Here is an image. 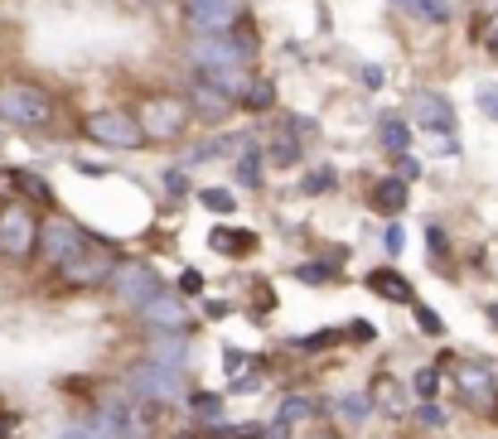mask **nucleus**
I'll return each instance as SVG.
<instances>
[{"instance_id": "f257e3e1", "label": "nucleus", "mask_w": 498, "mask_h": 439, "mask_svg": "<svg viewBox=\"0 0 498 439\" xmlns=\"http://www.w3.org/2000/svg\"><path fill=\"white\" fill-rule=\"evenodd\" d=\"M0 121L20 130H44L54 121V97L39 82H0Z\"/></svg>"}, {"instance_id": "f03ea898", "label": "nucleus", "mask_w": 498, "mask_h": 439, "mask_svg": "<svg viewBox=\"0 0 498 439\" xmlns=\"http://www.w3.org/2000/svg\"><path fill=\"white\" fill-rule=\"evenodd\" d=\"M136 121L146 140H174L189 126V102L180 92H146L136 106Z\"/></svg>"}, {"instance_id": "7ed1b4c3", "label": "nucleus", "mask_w": 498, "mask_h": 439, "mask_svg": "<svg viewBox=\"0 0 498 439\" xmlns=\"http://www.w3.org/2000/svg\"><path fill=\"white\" fill-rule=\"evenodd\" d=\"M34 246H39V218L20 198L0 203V252L25 261V256H34Z\"/></svg>"}, {"instance_id": "20e7f679", "label": "nucleus", "mask_w": 498, "mask_h": 439, "mask_svg": "<svg viewBox=\"0 0 498 439\" xmlns=\"http://www.w3.org/2000/svg\"><path fill=\"white\" fill-rule=\"evenodd\" d=\"M194 63L198 73H213V68H247L252 63V39L247 34H204L194 44Z\"/></svg>"}, {"instance_id": "39448f33", "label": "nucleus", "mask_w": 498, "mask_h": 439, "mask_svg": "<svg viewBox=\"0 0 498 439\" xmlns=\"http://www.w3.org/2000/svg\"><path fill=\"white\" fill-rule=\"evenodd\" d=\"M247 0H184V20L198 34H228L242 25Z\"/></svg>"}, {"instance_id": "423d86ee", "label": "nucleus", "mask_w": 498, "mask_h": 439, "mask_svg": "<svg viewBox=\"0 0 498 439\" xmlns=\"http://www.w3.org/2000/svg\"><path fill=\"white\" fill-rule=\"evenodd\" d=\"M82 136L97 140V145H116V150H136L140 140V121L126 112H92L88 121H82Z\"/></svg>"}, {"instance_id": "0eeeda50", "label": "nucleus", "mask_w": 498, "mask_h": 439, "mask_svg": "<svg viewBox=\"0 0 498 439\" xmlns=\"http://www.w3.org/2000/svg\"><path fill=\"white\" fill-rule=\"evenodd\" d=\"M82 246H88V236H82L78 222L58 218V222H49V228H39V246H34V252H44V256H49V266L58 270V266H68Z\"/></svg>"}, {"instance_id": "6e6552de", "label": "nucleus", "mask_w": 498, "mask_h": 439, "mask_svg": "<svg viewBox=\"0 0 498 439\" xmlns=\"http://www.w3.org/2000/svg\"><path fill=\"white\" fill-rule=\"evenodd\" d=\"M131 396L136 401H174L180 396V372H170L160 362H140V367H131Z\"/></svg>"}, {"instance_id": "1a4fd4ad", "label": "nucleus", "mask_w": 498, "mask_h": 439, "mask_svg": "<svg viewBox=\"0 0 498 439\" xmlns=\"http://www.w3.org/2000/svg\"><path fill=\"white\" fill-rule=\"evenodd\" d=\"M112 290H116V300H122L126 310H140V304L160 290V276L150 266H116L112 270Z\"/></svg>"}, {"instance_id": "9d476101", "label": "nucleus", "mask_w": 498, "mask_h": 439, "mask_svg": "<svg viewBox=\"0 0 498 439\" xmlns=\"http://www.w3.org/2000/svg\"><path fill=\"white\" fill-rule=\"evenodd\" d=\"M411 121L435 136H455V106L441 92H411Z\"/></svg>"}, {"instance_id": "9b49d317", "label": "nucleus", "mask_w": 498, "mask_h": 439, "mask_svg": "<svg viewBox=\"0 0 498 439\" xmlns=\"http://www.w3.org/2000/svg\"><path fill=\"white\" fill-rule=\"evenodd\" d=\"M455 386L474 410H494V372L489 362H455Z\"/></svg>"}, {"instance_id": "f8f14e48", "label": "nucleus", "mask_w": 498, "mask_h": 439, "mask_svg": "<svg viewBox=\"0 0 498 439\" xmlns=\"http://www.w3.org/2000/svg\"><path fill=\"white\" fill-rule=\"evenodd\" d=\"M58 270H63V280H73V285H102V280H112L116 261H112V252H102V246L88 242L68 266H58Z\"/></svg>"}, {"instance_id": "ddd939ff", "label": "nucleus", "mask_w": 498, "mask_h": 439, "mask_svg": "<svg viewBox=\"0 0 498 439\" xmlns=\"http://www.w3.org/2000/svg\"><path fill=\"white\" fill-rule=\"evenodd\" d=\"M140 324L160 328V334H180V328H184V300H180V294L156 290L146 304H140Z\"/></svg>"}, {"instance_id": "4468645a", "label": "nucleus", "mask_w": 498, "mask_h": 439, "mask_svg": "<svg viewBox=\"0 0 498 439\" xmlns=\"http://www.w3.org/2000/svg\"><path fill=\"white\" fill-rule=\"evenodd\" d=\"M102 435L106 439H146V430L136 425L126 401H102Z\"/></svg>"}, {"instance_id": "2eb2a0df", "label": "nucleus", "mask_w": 498, "mask_h": 439, "mask_svg": "<svg viewBox=\"0 0 498 439\" xmlns=\"http://www.w3.org/2000/svg\"><path fill=\"white\" fill-rule=\"evenodd\" d=\"M367 290L377 294V300H392V304H411L417 294H411V280L397 276V270H367Z\"/></svg>"}, {"instance_id": "dca6fc26", "label": "nucleus", "mask_w": 498, "mask_h": 439, "mask_svg": "<svg viewBox=\"0 0 498 439\" xmlns=\"http://www.w3.org/2000/svg\"><path fill=\"white\" fill-rule=\"evenodd\" d=\"M367 203H373V212L397 218V212L407 208V179H377L373 194H367Z\"/></svg>"}, {"instance_id": "f3484780", "label": "nucleus", "mask_w": 498, "mask_h": 439, "mask_svg": "<svg viewBox=\"0 0 498 439\" xmlns=\"http://www.w3.org/2000/svg\"><path fill=\"white\" fill-rule=\"evenodd\" d=\"M367 396H373V406H377V410H387V415H407V410H411L407 391H401V382H392V377H377Z\"/></svg>"}, {"instance_id": "a211bd4d", "label": "nucleus", "mask_w": 498, "mask_h": 439, "mask_svg": "<svg viewBox=\"0 0 498 439\" xmlns=\"http://www.w3.org/2000/svg\"><path fill=\"white\" fill-rule=\"evenodd\" d=\"M208 246H213L218 256H247V252L257 246V236L242 232V228H213V232H208Z\"/></svg>"}, {"instance_id": "6ab92c4d", "label": "nucleus", "mask_w": 498, "mask_h": 439, "mask_svg": "<svg viewBox=\"0 0 498 439\" xmlns=\"http://www.w3.org/2000/svg\"><path fill=\"white\" fill-rule=\"evenodd\" d=\"M184 102H189V112H194V106H198V112H204V116H228V106H232V102H228V97H223V92H218V87H208V82H204V78H198V82H194V92H189V97H184Z\"/></svg>"}, {"instance_id": "aec40b11", "label": "nucleus", "mask_w": 498, "mask_h": 439, "mask_svg": "<svg viewBox=\"0 0 498 439\" xmlns=\"http://www.w3.org/2000/svg\"><path fill=\"white\" fill-rule=\"evenodd\" d=\"M10 188H15V194H25V198H34V203H44V208L54 203V188L44 184L39 174H30V170H10Z\"/></svg>"}, {"instance_id": "412c9836", "label": "nucleus", "mask_w": 498, "mask_h": 439, "mask_svg": "<svg viewBox=\"0 0 498 439\" xmlns=\"http://www.w3.org/2000/svg\"><path fill=\"white\" fill-rule=\"evenodd\" d=\"M237 102H242L247 112H271V106H276V87H271L266 78H252V82L242 87V97H237Z\"/></svg>"}, {"instance_id": "4be33fe9", "label": "nucleus", "mask_w": 498, "mask_h": 439, "mask_svg": "<svg viewBox=\"0 0 498 439\" xmlns=\"http://www.w3.org/2000/svg\"><path fill=\"white\" fill-rule=\"evenodd\" d=\"M377 136H383V145L392 150V155H401L407 140H411V126L401 121V116H383V121H377Z\"/></svg>"}, {"instance_id": "5701e85b", "label": "nucleus", "mask_w": 498, "mask_h": 439, "mask_svg": "<svg viewBox=\"0 0 498 439\" xmlns=\"http://www.w3.org/2000/svg\"><path fill=\"white\" fill-rule=\"evenodd\" d=\"M407 10L426 25H450V15H455V5L450 0H407Z\"/></svg>"}, {"instance_id": "b1692460", "label": "nucleus", "mask_w": 498, "mask_h": 439, "mask_svg": "<svg viewBox=\"0 0 498 439\" xmlns=\"http://www.w3.org/2000/svg\"><path fill=\"white\" fill-rule=\"evenodd\" d=\"M262 150H257V145H247L242 150V160H237V179H242L247 188H257V184H262Z\"/></svg>"}, {"instance_id": "393cba45", "label": "nucleus", "mask_w": 498, "mask_h": 439, "mask_svg": "<svg viewBox=\"0 0 498 439\" xmlns=\"http://www.w3.org/2000/svg\"><path fill=\"white\" fill-rule=\"evenodd\" d=\"M266 155H271V164L291 170V164L300 160V145H295V136H276V140H271V150H266Z\"/></svg>"}, {"instance_id": "a878e982", "label": "nucleus", "mask_w": 498, "mask_h": 439, "mask_svg": "<svg viewBox=\"0 0 498 439\" xmlns=\"http://www.w3.org/2000/svg\"><path fill=\"white\" fill-rule=\"evenodd\" d=\"M198 203H204L208 212H218V218H228V212L237 208V198L228 194V188H204V194H198Z\"/></svg>"}, {"instance_id": "bb28decb", "label": "nucleus", "mask_w": 498, "mask_h": 439, "mask_svg": "<svg viewBox=\"0 0 498 439\" xmlns=\"http://www.w3.org/2000/svg\"><path fill=\"white\" fill-rule=\"evenodd\" d=\"M189 406H194V415H204V420H223V396L194 391V396H189Z\"/></svg>"}, {"instance_id": "cd10ccee", "label": "nucleus", "mask_w": 498, "mask_h": 439, "mask_svg": "<svg viewBox=\"0 0 498 439\" xmlns=\"http://www.w3.org/2000/svg\"><path fill=\"white\" fill-rule=\"evenodd\" d=\"M411 386H417V396H421V401H431V396H435V386H441V372H435V367H421V372L411 377Z\"/></svg>"}, {"instance_id": "c85d7f7f", "label": "nucleus", "mask_w": 498, "mask_h": 439, "mask_svg": "<svg viewBox=\"0 0 498 439\" xmlns=\"http://www.w3.org/2000/svg\"><path fill=\"white\" fill-rule=\"evenodd\" d=\"M334 270L329 266H319V261H310V266H295V280H305V285H325Z\"/></svg>"}, {"instance_id": "c756f323", "label": "nucleus", "mask_w": 498, "mask_h": 439, "mask_svg": "<svg viewBox=\"0 0 498 439\" xmlns=\"http://www.w3.org/2000/svg\"><path fill=\"white\" fill-rule=\"evenodd\" d=\"M334 410L343 415V420H363V415H367V396H343Z\"/></svg>"}, {"instance_id": "7c9ffc66", "label": "nucleus", "mask_w": 498, "mask_h": 439, "mask_svg": "<svg viewBox=\"0 0 498 439\" xmlns=\"http://www.w3.org/2000/svg\"><path fill=\"white\" fill-rule=\"evenodd\" d=\"M397 179H421V160L401 150V155H397Z\"/></svg>"}, {"instance_id": "2f4dec72", "label": "nucleus", "mask_w": 498, "mask_h": 439, "mask_svg": "<svg viewBox=\"0 0 498 439\" xmlns=\"http://www.w3.org/2000/svg\"><path fill=\"white\" fill-rule=\"evenodd\" d=\"M417 324L426 328V334H441V314H435L431 304H417Z\"/></svg>"}, {"instance_id": "473e14b6", "label": "nucleus", "mask_w": 498, "mask_h": 439, "mask_svg": "<svg viewBox=\"0 0 498 439\" xmlns=\"http://www.w3.org/2000/svg\"><path fill=\"white\" fill-rule=\"evenodd\" d=\"M479 112L489 121H498V87H479Z\"/></svg>"}, {"instance_id": "72a5a7b5", "label": "nucleus", "mask_w": 498, "mask_h": 439, "mask_svg": "<svg viewBox=\"0 0 498 439\" xmlns=\"http://www.w3.org/2000/svg\"><path fill=\"white\" fill-rule=\"evenodd\" d=\"M417 425H426V430H441V425H445V415L435 410V406H421V410H417Z\"/></svg>"}, {"instance_id": "f704fd0d", "label": "nucleus", "mask_w": 498, "mask_h": 439, "mask_svg": "<svg viewBox=\"0 0 498 439\" xmlns=\"http://www.w3.org/2000/svg\"><path fill=\"white\" fill-rule=\"evenodd\" d=\"M383 246H387V252H392V256H397V252H401V246H407V232H401V228H397V222H392V228H387V232H383Z\"/></svg>"}, {"instance_id": "c9c22d12", "label": "nucleus", "mask_w": 498, "mask_h": 439, "mask_svg": "<svg viewBox=\"0 0 498 439\" xmlns=\"http://www.w3.org/2000/svg\"><path fill=\"white\" fill-rule=\"evenodd\" d=\"M329 184H334V174H329V170H319V174H310V179H305V194H325Z\"/></svg>"}, {"instance_id": "e433bc0d", "label": "nucleus", "mask_w": 498, "mask_h": 439, "mask_svg": "<svg viewBox=\"0 0 498 439\" xmlns=\"http://www.w3.org/2000/svg\"><path fill=\"white\" fill-rule=\"evenodd\" d=\"M165 188H170L174 198H184V194H189V179H184L180 170H170V174H165Z\"/></svg>"}, {"instance_id": "4c0bfd02", "label": "nucleus", "mask_w": 498, "mask_h": 439, "mask_svg": "<svg viewBox=\"0 0 498 439\" xmlns=\"http://www.w3.org/2000/svg\"><path fill=\"white\" fill-rule=\"evenodd\" d=\"M329 343H334V334H310V338H295V348L310 352V348H329Z\"/></svg>"}, {"instance_id": "58836bf2", "label": "nucleus", "mask_w": 498, "mask_h": 439, "mask_svg": "<svg viewBox=\"0 0 498 439\" xmlns=\"http://www.w3.org/2000/svg\"><path fill=\"white\" fill-rule=\"evenodd\" d=\"M426 236H431V261L441 266V261H445V232H441V228H431Z\"/></svg>"}, {"instance_id": "ea45409f", "label": "nucleus", "mask_w": 498, "mask_h": 439, "mask_svg": "<svg viewBox=\"0 0 498 439\" xmlns=\"http://www.w3.org/2000/svg\"><path fill=\"white\" fill-rule=\"evenodd\" d=\"M180 290L184 294H198V290H204V276H198V270H184V276H180Z\"/></svg>"}, {"instance_id": "a19ab883", "label": "nucleus", "mask_w": 498, "mask_h": 439, "mask_svg": "<svg viewBox=\"0 0 498 439\" xmlns=\"http://www.w3.org/2000/svg\"><path fill=\"white\" fill-rule=\"evenodd\" d=\"M359 78H363V87H383V68H377V63H367Z\"/></svg>"}, {"instance_id": "79ce46f5", "label": "nucleus", "mask_w": 498, "mask_h": 439, "mask_svg": "<svg viewBox=\"0 0 498 439\" xmlns=\"http://www.w3.org/2000/svg\"><path fill=\"white\" fill-rule=\"evenodd\" d=\"M349 338H353V343H367V338H373V324H353Z\"/></svg>"}, {"instance_id": "37998d69", "label": "nucleus", "mask_w": 498, "mask_h": 439, "mask_svg": "<svg viewBox=\"0 0 498 439\" xmlns=\"http://www.w3.org/2000/svg\"><path fill=\"white\" fill-rule=\"evenodd\" d=\"M242 362H247L242 348H228V372H242Z\"/></svg>"}, {"instance_id": "c03bdc74", "label": "nucleus", "mask_w": 498, "mask_h": 439, "mask_svg": "<svg viewBox=\"0 0 498 439\" xmlns=\"http://www.w3.org/2000/svg\"><path fill=\"white\" fill-rule=\"evenodd\" d=\"M58 439H97V435H92V430H63Z\"/></svg>"}, {"instance_id": "a18cd8bd", "label": "nucleus", "mask_w": 498, "mask_h": 439, "mask_svg": "<svg viewBox=\"0 0 498 439\" xmlns=\"http://www.w3.org/2000/svg\"><path fill=\"white\" fill-rule=\"evenodd\" d=\"M232 439H266V435H257V425H247V435H232Z\"/></svg>"}, {"instance_id": "49530a36", "label": "nucleus", "mask_w": 498, "mask_h": 439, "mask_svg": "<svg viewBox=\"0 0 498 439\" xmlns=\"http://www.w3.org/2000/svg\"><path fill=\"white\" fill-rule=\"evenodd\" d=\"M484 314H489V324L498 328V304H489V310H484Z\"/></svg>"}, {"instance_id": "de8ad7c7", "label": "nucleus", "mask_w": 498, "mask_h": 439, "mask_svg": "<svg viewBox=\"0 0 498 439\" xmlns=\"http://www.w3.org/2000/svg\"><path fill=\"white\" fill-rule=\"evenodd\" d=\"M489 54L498 58V29H494V39H489Z\"/></svg>"}]
</instances>
